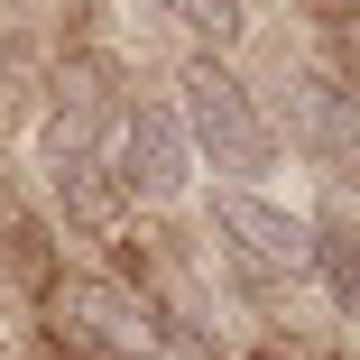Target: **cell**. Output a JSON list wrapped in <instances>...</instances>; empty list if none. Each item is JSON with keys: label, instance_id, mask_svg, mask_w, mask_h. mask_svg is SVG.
Returning a JSON list of instances; mask_svg holds the SVG:
<instances>
[{"label": "cell", "instance_id": "obj_2", "mask_svg": "<svg viewBox=\"0 0 360 360\" xmlns=\"http://www.w3.org/2000/svg\"><path fill=\"white\" fill-rule=\"evenodd\" d=\"M176 120L194 139V158H212L231 185H259L277 167V129H268L259 93L231 75V65H212V56H194L185 75H176Z\"/></svg>", "mask_w": 360, "mask_h": 360}, {"label": "cell", "instance_id": "obj_7", "mask_svg": "<svg viewBox=\"0 0 360 360\" xmlns=\"http://www.w3.org/2000/svg\"><path fill=\"white\" fill-rule=\"evenodd\" d=\"M305 240H314V268H323V286H333V305L360 314V222H351L342 194H323V212L305 222Z\"/></svg>", "mask_w": 360, "mask_h": 360}, {"label": "cell", "instance_id": "obj_5", "mask_svg": "<svg viewBox=\"0 0 360 360\" xmlns=\"http://www.w3.org/2000/svg\"><path fill=\"white\" fill-rule=\"evenodd\" d=\"M296 148H305L323 176H342V167H351V148H360V120H351V93H342V75H296Z\"/></svg>", "mask_w": 360, "mask_h": 360}, {"label": "cell", "instance_id": "obj_6", "mask_svg": "<svg viewBox=\"0 0 360 360\" xmlns=\"http://www.w3.org/2000/svg\"><path fill=\"white\" fill-rule=\"evenodd\" d=\"M37 167H46V194L65 212V231H84V240L120 231V185L102 176V158H37Z\"/></svg>", "mask_w": 360, "mask_h": 360}, {"label": "cell", "instance_id": "obj_4", "mask_svg": "<svg viewBox=\"0 0 360 360\" xmlns=\"http://www.w3.org/2000/svg\"><path fill=\"white\" fill-rule=\"evenodd\" d=\"M111 129H120V167H111L120 203H176V194L194 185L203 158H194V139H185L176 102H139V111H120Z\"/></svg>", "mask_w": 360, "mask_h": 360}, {"label": "cell", "instance_id": "obj_8", "mask_svg": "<svg viewBox=\"0 0 360 360\" xmlns=\"http://www.w3.org/2000/svg\"><path fill=\"white\" fill-rule=\"evenodd\" d=\"M148 10L176 28V37H194V46H212V56H222V46H240V0H148Z\"/></svg>", "mask_w": 360, "mask_h": 360}, {"label": "cell", "instance_id": "obj_1", "mask_svg": "<svg viewBox=\"0 0 360 360\" xmlns=\"http://www.w3.org/2000/svg\"><path fill=\"white\" fill-rule=\"evenodd\" d=\"M37 305H46V342H56L65 360H158V351H167L158 305L129 296L120 277L46 268V277H37Z\"/></svg>", "mask_w": 360, "mask_h": 360}, {"label": "cell", "instance_id": "obj_3", "mask_svg": "<svg viewBox=\"0 0 360 360\" xmlns=\"http://www.w3.org/2000/svg\"><path fill=\"white\" fill-rule=\"evenodd\" d=\"M212 240H222V259L259 286V296H277V286H296V277L314 268L305 212H286V203L259 194V185H222V194H212Z\"/></svg>", "mask_w": 360, "mask_h": 360}]
</instances>
